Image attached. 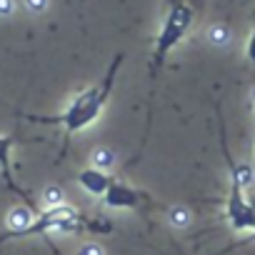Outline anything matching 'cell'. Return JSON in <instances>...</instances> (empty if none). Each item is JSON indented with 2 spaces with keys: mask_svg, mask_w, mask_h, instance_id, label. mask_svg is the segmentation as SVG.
<instances>
[{
  "mask_svg": "<svg viewBox=\"0 0 255 255\" xmlns=\"http://www.w3.org/2000/svg\"><path fill=\"white\" fill-rule=\"evenodd\" d=\"M120 60L123 58H115L113 65H110V70H108V75H105V80H100L98 85H93L85 93H80L63 110V115H58V118H33V120H38V123H60L65 128L68 135H73V133L83 130V128H88L100 115V110H103V105H105V100L110 95V88H113V80H115V73H118Z\"/></svg>",
  "mask_w": 255,
  "mask_h": 255,
  "instance_id": "cell-1",
  "label": "cell"
},
{
  "mask_svg": "<svg viewBox=\"0 0 255 255\" xmlns=\"http://www.w3.org/2000/svg\"><path fill=\"white\" fill-rule=\"evenodd\" d=\"M190 23H193V10L190 5L185 3H175L168 13V20L163 25V33L158 38V45H155V65H160L165 60V55L185 38V33L190 30Z\"/></svg>",
  "mask_w": 255,
  "mask_h": 255,
  "instance_id": "cell-2",
  "label": "cell"
},
{
  "mask_svg": "<svg viewBox=\"0 0 255 255\" xmlns=\"http://www.w3.org/2000/svg\"><path fill=\"white\" fill-rule=\"evenodd\" d=\"M225 215L233 230H255V210L250 205V198H245V188H240L238 183H230Z\"/></svg>",
  "mask_w": 255,
  "mask_h": 255,
  "instance_id": "cell-3",
  "label": "cell"
},
{
  "mask_svg": "<svg viewBox=\"0 0 255 255\" xmlns=\"http://www.w3.org/2000/svg\"><path fill=\"white\" fill-rule=\"evenodd\" d=\"M78 183H80L83 190H88L90 195H95V198H105V193L110 190V185H113L115 180H113L108 173L90 168V170H83V173L78 175Z\"/></svg>",
  "mask_w": 255,
  "mask_h": 255,
  "instance_id": "cell-4",
  "label": "cell"
},
{
  "mask_svg": "<svg viewBox=\"0 0 255 255\" xmlns=\"http://www.w3.org/2000/svg\"><path fill=\"white\" fill-rule=\"evenodd\" d=\"M103 200H105L108 208H135L140 203V195L133 188L123 185V183H113Z\"/></svg>",
  "mask_w": 255,
  "mask_h": 255,
  "instance_id": "cell-5",
  "label": "cell"
},
{
  "mask_svg": "<svg viewBox=\"0 0 255 255\" xmlns=\"http://www.w3.org/2000/svg\"><path fill=\"white\" fill-rule=\"evenodd\" d=\"M33 220H35V218H33V210H30V208H13L10 215H8V228H10V233H5L3 240H8V238H20V233H23L25 228H30Z\"/></svg>",
  "mask_w": 255,
  "mask_h": 255,
  "instance_id": "cell-6",
  "label": "cell"
},
{
  "mask_svg": "<svg viewBox=\"0 0 255 255\" xmlns=\"http://www.w3.org/2000/svg\"><path fill=\"white\" fill-rule=\"evenodd\" d=\"M90 160H93V168H95V170L108 173V170L113 168V163H115V155H113V150H108V148H95Z\"/></svg>",
  "mask_w": 255,
  "mask_h": 255,
  "instance_id": "cell-7",
  "label": "cell"
},
{
  "mask_svg": "<svg viewBox=\"0 0 255 255\" xmlns=\"http://www.w3.org/2000/svg\"><path fill=\"white\" fill-rule=\"evenodd\" d=\"M208 40L220 48V45H225L230 40V30L225 25H213V28H208Z\"/></svg>",
  "mask_w": 255,
  "mask_h": 255,
  "instance_id": "cell-8",
  "label": "cell"
},
{
  "mask_svg": "<svg viewBox=\"0 0 255 255\" xmlns=\"http://www.w3.org/2000/svg\"><path fill=\"white\" fill-rule=\"evenodd\" d=\"M168 218H170V223H173L175 228H185V225L190 223V213H188V208H180V205L170 208V210H168Z\"/></svg>",
  "mask_w": 255,
  "mask_h": 255,
  "instance_id": "cell-9",
  "label": "cell"
},
{
  "mask_svg": "<svg viewBox=\"0 0 255 255\" xmlns=\"http://www.w3.org/2000/svg\"><path fill=\"white\" fill-rule=\"evenodd\" d=\"M43 203H45L48 208H50V205H63V190L55 188V185L45 188V190H43Z\"/></svg>",
  "mask_w": 255,
  "mask_h": 255,
  "instance_id": "cell-10",
  "label": "cell"
},
{
  "mask_svg": "<svg viewBox=\"0 0 255 255\" xmlns=\"http://www.w3.org/2000/svg\"><path fill=\"white\" fill-rule=\"evenodd\" d=\"M10 145H13L10 138L0 135V165H3V173H8V153H10Z\"/></svg>",
  "mask_w": 255,
  "mask_h": 255,
  "instance_id": "cell-11",
  "label": "cell"
},
{
  "mask_svg": "<svg viewBox=\"0 0 255 255\" xmlns=\"http://www.w3.org/2000/svg\"><path fill=\"white\" fill-rule=\"evenodd\" d=\"M78 255H105V253H103V248H100L98 243H85V245L78 250Z\"/></svg>",
  "mask_w": 255,
  "mask_h": 255,
  "instance_id": "cell-12",
  "label": "cell"
},
{
  "mask_svg": "<svg viewBox=\"0 0 255 255\" xmlns=\"http://www.w3.org/2000/svg\"><path fill=\"white\" fill-rule=\"evenodd\" d=\"M15 13V0H0V18H8Z\"/></svg>",
  "mask_w": 255,
  "mask_h": 255,
  "instance_id": "cell-13",
  "label": "cell"
},
{
  "mask_svg": "<svg viewBox=\"0 0 255 255\" xmlns=\"http://www.w3.org/2000/svg\"><path fill=\"white\" fill-rule=\"evenodd\" d=\"M25 5H28V10H33V13H43V10L48 8V0H25Z\"/></svg>",
  "mask_w": 255,
  "mask_h": 255,
  "instance_id": "cell-14",
  "label": "cell"
},
{
  "mask_svg": "<svg viewBox=\"0 0 255 255\" xmlns=\"http://www.w3.org/2000/svg\"><path fill=\"white\" fill-rule=\"evenodd\" d=\"M250 205H253V210H255V193L250 195Z\"/></svg>",
  "mask_w": 255,
  "mask_h": 255,
  "instance_id": "cell-15",
  "label": "cell"
},
{
  "mask_svg": "<svg viewBox=\"0 0 255 255\" xmlns=\"http://www.w3.org/2000/svg\"><path fill=\"white\" fill-rule=\"evenodd\" d=\"M253 108H255V90H253Z\"/></svg>",
  "mask_w": 255,
  "mask_h": 255,
  "instance_id": "cell-16",
  "label": "cell"
}]
</instances>
